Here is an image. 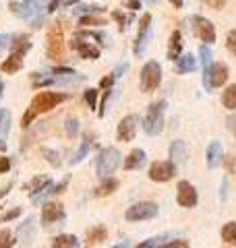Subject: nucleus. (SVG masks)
<instances>
[{"label": "nucleus", "instance_id": "nucleus-1", "mask_svg": "<svg viewBox=\"0 0 236 248\" xmlns=\"http://www.w3.org/2000/svg\"><path fill=\"white\" fill-rule=\"evenodd\" d=\"M68 95L67 93H54V91H42L37 93V95L31 99L29 104V110L25 112V116H23V128H27L31 122H34V118L37 114H44V112H50L52 108H56L58 104L67 102Z\"/></svg>", "mask_w": 236, "mask_h": 248}, {"label": "nucleus", "instance_id": "nucleus-2", "mask_svg": "<svg viewBox=\"0 0 236 248\" xmlns=\"http://www.w3.org/2000/svg\"><path fill=\"white\" fill-rule=\"evenodd\" d=\"M168 104L160 99V102H153L147 108V114L143 118V130L147 135H160L164 128V112H166Z\"/></svg>", "mask_w": 236, "mask_h": 248}, {"label": "nucleus", "instance_id": "nucleus-3", "mask_svg": "<svg viewBox=\"0 0 236 248\" xmlns=\"http://www.w3.org/2000/svg\"><path fill=\"white\" fill-rule=\"evenodd\" d=\"M120 166V153L114 147H108V149H101L96 161V170L100 178H110V174L116 172V168Z\"/></svg>", "mask_w": 236, "mask_h": 248}, {"label": "nucleus", "instance_id": "nucleus-4", "mask_svg": "<svg viewBox=\"0 0 236 248\" xmlns=\"http://www.w3.org/2000/svg\"><path fill=\"white\" fill-rule=\"evenodd\" d=\"M160 83H162V68L155 60H149L143 66V71H141V91L152 93L160 87Z\"/></svg>", "mask_w": 236, "mask_h": 248}, {"label": "nucleus", "instance_id": "nucleus-5", "mask_svg": "<svg viewBox=\"0 0 236 248\" xmlns=\"http://www.w3.org/2000/svg\"><path fill=\"white\" fill-rule=\"evenodd\" d=\"M228 79V66L224 62H214L209 68L203 71V85H205V89L211 91L216 87H222Z\"/></svg>", "mask_w": 236, "mask_h": 248}, {"label": "nucleus", "instance_id": "nucleus-6", "mask_svg": "<svg viewBox=\"0 0 236 248\" xmlns=\"http://www.w3.org/2000/svg\"><path fill=\"white\" fill-rule=\"evenodd\" d=\"M9 9L21 19H34L42 15L44 9V0H21V2H11Z\"/></svg>", "mask_w": 236, "mask_h": 248}, {"label": "nucleus", "instance_id": "nucleus-7", "mask_svg": "<svg viewBox=\"0 0 236 248\" xmlns=\"http://www.w3.org/2000/svg\"><path fill=\"white\" fill-rule=\"evenodd\" d=\"M46 52L52 60H62L65 58V37H62V29L60 25H54L48 31V46H46Z\"/></svg>", "mask_w": 236, "mask_h": 248}, {"label": "nucleus", "instance_id": "nucleus-8", "mask_svg": "<svg viewBox=\"0 0 236 248\" xmlns=\"http://www.w3.org/2000/svg\"><path fill=\"white\" fill-rule=\"evenodd\" d=\"M157 215V205L149 203V201H143V203H135L133 207L127 209V221H143V219H153Z\"/></svg>", "mask_w": 236, "mask_h": 248}, {"label": "nucleus", "instance_id": "nucleus-9", "mask_svg": "<svg viewBox=\"0 0 236 248\" xmlns=\"http://www.w3.org/2000/svg\"><path fill=\"white\" fill-rule=\"evenodd\" d=\"M191 25H193V33L199 37L201 42H205V44H214L216 42V27H214V23H211L209 19L195 15V17L191 19Z\"/></svg>", "mask_w": 236, "mask_h": 248}, {"label": "nucleus", "instance_id": "nucleus-10", "mask_svg": "<svg viewBox=\"0 0 236 248\" xmlns=\"http://www.w3.org/2000/svg\"><path fill=\"white\" fill-rule=\"evenodd\" d=\"M176 174V164L174 161H155V164L149 168V178L153 182H168L172 180Z\"/></svg>", "mask_w": 236, "mask_h": 248}, {"label": "nucleus", "instance_id": "nucleus-11", "mask_svg": "<svg viewBox=\"0 0 236 248\" xmlns=\"http://www.w3.org/2000/svg\"><path fill=\"white\" fill-rule=\"evenodd\" d=\"M149 37H152V15L145 13L143 19H141L139 33H137V40H135V56H143Z\"/></svg>", "mask_w": 236, "mask_h": 248}, {"label": "nucleus", "instance_id": "nucleus-12", "mask_svg": "<svg viewBox=\"0 0 236 248\" xmlns=\"http://www.w3.org/2000/svg\"><path fill=\"white\" fill-rule=\"evenodd\" d=\"M176 201L180 207H195L197 205V190L193 188L191 182L180 180L178 182V192H176Z\"/></svg>", "mask_w": 236, "mask_h": 248}, {"label": "nucleus", "instance_id": "nucleus-13", "mask_svg": "<svg viewBox=\"0 0 236 248\" xmlns=\"http://www.w3.org/2000/svg\"><path fill=\"white\" fill-rule=\"evenodd\" d=\"M135 133H137V116H127V118H122L120 124H118V141L129 143L135 139Z\"/></svg>", "mask_w": 236, "mask_h": 248}, {"label": "nucleus", "instance_id": "nucleus-14", "mask_svg": "<svg viewBox=\"0 0 236 248\" xmlns=\"http://www.w3.org/2000/svg\"><path fill=\"white\" fill-rule=\"evenodd\" d=\"M73 48L79 52V56L85 58V60H98L100 58V48H96L93 44L83 42L81 35H75L73 37Z\"/></svg>", "mask_w": 236, "mask_h": 248}, {"label": "nucleus", "instance_id": "nucleus-15", "mask_svg": "<svg viewBox=\"0 0 236 248\" xmlns=\"http://www.w3.org/2000/svg\"><path fill=\"white\" fill-rule=\"evenodd\" d=\"M65 219V209H62V205L58 203H46L44 205V211H42V223H54V221H60Z\"/></svg>", "mask_w": 236, "mask_h": 248}, {"label": "nucleus", "instance_id": "nucleus-16", "mask_svg": "<svg viewBox=\"0 0 236 248\" xmlns=\"http://www.w3.org/2000/svg\"><path fill=\"white\" fill-rule=\"evenodd\" d=\"M34 238H35V223H34V217H27V221L21 223L17 230V240L21 244H31Z\"/></svg>", "mask_w": 236, "mask_h": 248}, {"label": "nucleus", "instance_id": "nucleus-17", "mask_svg": "<svg viewBox=\"0 0 236 248\" xmlns=\"http://www.w3.org/2000/svg\"><path fill=\"white\" fill-rule=\"evenodd\" d=\"M170 157H172V161H174L176 166H183L186 161V157H188L186 143L185 141H174V143H172L170 145Z\"/></svg>", "mask_w": 236, "mask_h": 248}, {"label": "nucleus", "instance_id": "nucleus-18", "mask_svg": "<svg viewBox=\"0 0 236 248\" xmlns=\"http://www.w3.org/2000/svg\"><path fill=\"white\" fill-rule=\"evenodd\" d=\"M31 50V42L25 35H17L15 40H11V54L17 58H23L25 54Z\"/></svg>", "mask_w": 236, "mask_h": 248}, {"label": "nucleus", "instance_id": "nucleus-19", "mask_svg": "<svg viewBox=\"0 0 236 248\" xmlns=\"http://www.w3.org/2000/svg\"><path fill=\"white\" fill-rule=\"evenodd\" d=\"M222 145H219L218 141H214V143H209V147H207V168L209 170H216L219 164H222Z\"/></svg>", "mask_w": 236, "mask_h": 248}, {"label": "nucleus", "instance_id": "nucleus-20", "mask_svg": "<svg viewBox=\"0 0 236 248\" xmlns=\"http://www.w3.org/2000/svg\"><path fill=\"white\" fill-rule=\"evenodd\" d=\"M147 161V155L143 149H135L129 153L127 161H124V170H137V168H143V164Z\"/></svg>", "mask_w": 236, "mask_h": 248}, {"label": "nucleus", "instance_id": "nucleus-21", "mask_svg": "<svg viewBox=\"0 0 236 248\" xmlns=\"http://www.w3.org/2000/svg\"><path fill=\"white\" fill-rule=\"evenodd\" d=\"M11 130V114L6 110H0V151L6 149V135Z\"/></svg>", "mask_w": 236, "mask_h": 248}, {"label": "nucleus", "instance_id": "nucleus-22", "mask_svg": "<svg viewBox=\"0 0 236 248\" xmlns=\"http://www.w3.org/2000/svg\"><path fill=\"white\" fill-rule=\"evenodd\" d=\"M180 50H183V35H180V31H174V33L170 35L168 58L170 60H178L180 58Z\"/></svg>", "mask_w": 236, "mask_h": 248}, {"label": "nucleus", "instance_id": "nucleus-23", "mask_svg": "<svg viewBox=\"0 0 236 248\" xmlns=\"http://www.w3.org/2000/svg\"><path fill=\"white\" fill-rule=\"evenodd\" d=\"M195 66H197V60H195L193 54H185V56H180V58L176 60V71H178L180 75L195 71Z\"/></svg>", "mask_w": 236, "mask_h": 248}, {"label": "nucleus", "instance_id": "nucleus-24", "mask_svg": "<svg viewBox=\"0 0 236 248\" xmlns=\"http://www.w3.org/2000/svg\"><path fill=\"white\" fill-rule=\"evenodd\" d=\"M0 68H2V73H6V75H15V73H19L21 68H23V58H17V56H11L6 58L2 64H0Z\"/></svg>", "mask_w": 236, "mask_h": 248}, {"label": "nucleus", "instance_id": "nucleus-25", "mask_svg": "<svg viewBox=\"0 0 236 248\" xmlns=\"http://www.w3.org/2000/svg\"><path fill=\"white\" fill-rule=\"evenodd\" d=\"M48 182H52V180H50V178L37 176V178H34V180H31V182H27L25 186H23V188H25V190L29 192V195H31V197H34V195H37V192H39V190H42V188H44V186H46V184H48Z\"/></svg>", "mask_w": 236, "mask_h": 248}, {"label": "nucleus", "instance_id": "nucleus-26", "mask_svg": "<svg viewBox=\"0 0 236 248\" xmlns=\"http://www.w3.org/2000/svg\"><path fill=\"white\" fill-rule=\"evenodd\" d=\"M79 246V240L77 236H70V234H62L54 240L52 248H77Z\"/></svg>", "mask_w": 236, "mask_h": 248}, {"label": "nucleus", "instance_id": "nucleus-27", "mask_svg": "<svg viewBox=\"0 0 236 248\" xmlns=\"http://www.w3.org/2000/svg\"><path fill=\"white\" fill-rule=\"evenodd\" d=\"M222 104L228 108V110H236V85L226 87V91L222 93Z\"/></svg>", "mask_w": 236, "mask_h": 248}, {"label": "nucleus", "instance_id": "nucleus-28", "mask_svg": "<svg viewBox=\"0 0 236 248\" xmlns=\"http://www.w3.org/2000/svg\"><path fill=\"white\" fill-rule=\"evenodd\" d=\"M89 143H91V137L87 135V137H85V141L81 143V147H79V151L75 153V157L70 159V166H77L79 161H83L85 157H87V153H89Z\"/></svg>", "mask_w": 236, "mask_h": 248}, {"label": "nucleus", "instance_id": "nucleus-29", "mask_svg": "<svg viewBox=\"0 0 236 248\" xmlns=\"http://www.w3.org/2000/svg\"><path fill=\"white\" fill-rule=\"evenodd\" d=\"M118 188V180H106L101 186H98L96 190H93V195L96 197H108V195H112V192Z\"/></svg>", "mask_w": 236, "mask_h": 248}, {"label": "nucleus", "instance_id": "nucleus-30", "mask_svg": "<svg viewBox=\"0 0 236 248\" xmlns=\"http://www.w3.org/2000/svg\"><path fill=\"white\" fill-rule=\"evenodd\" d=\"M222 238H224V242L236 246V221L226 223V226L222 228Z\"/></svg>", "mask_w": 236, "mask_h": 248}, {"label": "nucleus", "instance_id": "nucleus-31", "mask_svg": "<svg viewBox=\"0 0 236 248\" xmlns=\"http://www.w3.org/2000/svg\"><path fill=\"white\" fill-rule=\"evenodd\" d=\"M31 79H34V87H44V85H54L56 79L50 75H42V73H34L31 75Z\"/></svg>", "mask_w": 236, "mask_h": 248}, {"label": "nucleus", "instance_id": "nucleus-32", "mask_svg": "<svg viewBox=\"0 0 236 248\" xmlns=\"http://www.w3.org/2000/svg\"><path fill=\"white\" fill-rule=\"evenodd\" d=\"M15 244H17V238L9 230H0V248H13Z\"/></svg>", "mask_w": 236, "mask_h": 248}, {"label": "nucleus", "instance_id": "nucleus-33", "mask_svg": "<svg viewBox=\"0 0 236 248\" xmlns=\"http://www.w3.org/2000/svg\"><path fill=\"white\" fill-rule=\"evenodd\" d=\"M168 238H170V234H162V236H155V238H152V240H147V242H143L141 246H137V248H160L164 242H168Z\"/></svg>", "mask_w": 236, "mask_h": 248}, {"label": "nucleus", "instance_id": "nucleus-34", "mask_svg": "<svg viewBox=\"0 0 236 248\" xmlns=\"http://www.w3.org/2000/svg\"><path fill=\"white\" fill-rule=\"evenodd\" d=\"M54 188H56V186H54L52 182H48V184H46V186H44V188H42V190H39V192H37V195H34V203H35V205H39V203H42V201H44L46 197H50V195H54Z\"/></svg>", "mask_w": 236, "mask_h": 248}, {"label": "nucleus", "instance_id": "nucleus-35", "mask_svg": "<svg viewBox=\"0 0 236 248\" xmlns=\"http://www.w3.org/2000/svg\"><path fill=\"white\" fill-rule=\"evenodd\" d=\"M89 242L91 244H100V242H104L106 240V228H93L91 232H89Z\"/></svg>", "mask_w": 236, "mask_h": 248}, {"label": "nucleus", "instance_id": "nucleus-36", "mask_svg": "<svg viewBox=\"0 0 236 248\" xmlns=\"http://www.w3.org/2000/svg\"><path fill=\"white\" fill-rule=\"evenodd\" d=\"M199 56H201V64H203V71H205V68H209L211 64H214V54H211V50L207 48V46H203V48L199 50Z\"/></svg>", "mask_w": 236, "mask_h": 248}, {"label": "nucleus", "instance_id": "nucleus-37", "mask_svg": "<svg viewBox=\"0 0 236 248\" xmlns=\"http://www.w3.org/2000/svg\"><path fill=\"white\" fill-rule=\"evenodd\" d=\"M79 120L77 118H68L67 122H65V130H67V135L68 137H77L79 135Z\"/></svg>", "mask_w": 236, "mask_h": 248}, {"label": "nucleus", "instance_id": "nucleus-38", "mask_svg": "<svg viewBox=\"0 0 236 248\" xmlns=\"http://www.w3.org/2000/svg\"><path fill=\"white\" fill-rule=\"evenodd\" d=\"M42 153H44V157L48 159L54 168H58V166H60V155H58L56 151H52V149H48V147H46V149H44Z\"/></svg>", "mask_w": 236, "mask_h": 248}, {"label": "nucleus", "instance_id": "nucleus-39", "mask_svg": "<svg viewBox=\"0 0 236 248\" xmlns=\"http://www.w3.org/2000/svg\"><path fill=\"white\" fill-rule=\"evenodd\" d=\"M79 25H106V21L100 17H93V15H87V17L79 19Z\"/></svg>", "mask_w": 236, "mask_h": 248}, {"label": "nucleus", "instance_id": "nucleus-40", "mask_svg": "<svg viewBox=\"0 0 236 248\" xmlns=\"http://www.w3.org/2000/svg\"><path fill=\"white\" fill-rule=\"evenodd\" d=\"M226 48L236 56V29H232L230 33L226 35Z\"/></svg>", "mask_w": 236, "mask_h": 248}, {"label": "nucleus", "instance_id": "nucleus-41", "mask_svg": "<svg viewBox=\"0 0 236 248\" xmlns=\"http://www.w3.org/2000/svg\"><path fill=\"white\" fill-rule=\"evenodd\" d=\"M85 102H87V106L93 110L96 104H98V91L96 89H87V91H85Z\"/></svg>", "mask_w": 236, "mask_h": 248}, {"label": "nucleus", "instance_id": "nucleus-42", "mask_svg": "<svg viewBox=\"0 0 236 248\" xmlns=\"http://www.w3.org/2000/svg\"><path fill=\"white\" fill-rule=\"evenodd\" d=\"M19 215H21V209H19V207H15V209H11V211H6V213L0 215V223L11 221V219H15V217H19Z\"/></svg>", "mask_w": 236, "mask_h": 248}, {"label": "nucleus", "instance_id": "nucleus-43", "mask_svg": "<svg viewBox=\"0 0 236 248\" xmlns=\"http://www.w3.org/2000/svg\"><path fill=\"white\" fill-rule=\"evenodd\" d=\"M112 17H114L118 23H120V31L127 29V27H129V23L133 21V17H124L122 13H112Z\"/></svg>", "mask_w": 236, "mask_h": 248}, {"label": "nucleus", "instance_id": "nucleus-44", "mask_svg": "<svg viewBox=\"0 0 236 248\" xmlns=\"http://www.w3.org/2000/svg\"><path fill=\"white\" fill-rule=\"evenodd\" d=\"M188 244L185 242V240H172V242H164L160 248H186Z\"/></svg>", "mask_w": 236, "mask_h": 248}, {"label": "nucleus", "instance_id": "nucleus-45", "mask_svg": "<svg viewBox=\"0 0 236 248\" xmlns=\"http://www.w3.org/2000/svg\"><path fill=\"white\" fill-rule=\"evenodd\" d=\"M11 170V159L9 157H0V174H6Z\"/></svg>", "mask_w": 236, "mask_h": 248}, {"label": "nucleus", "instance_id": "nucleus-46", "mask_svg": "<svg viewBox=\"0 0 236 248\" xmlns=\"http://www.w3.org/2000/svg\"><path fill=\"white\" fill-rule=\"evenodd\" d=\"M11 40H13L11 35H6V33H0V54H2V50L6 48V46H11Z\"/></svg>", "mask_w": 236, "mask_h": 248}, {"label": "nucleus", "instance_id": "nucleus-47", "mask_svg": "<svg viewBox=\"0 0 236 248\" xmlns=\"http://www.w3.org/2000/svg\"><path fill=\"white\" fill-rule=\"evenodd\" d=\"M205 4H209V6H211V9H216V11H219V9H224L226 0H205Z\"/></svg>", "mask_w": 236, "mask_h": 248}, {"label": "nucleus", "instance_id": "nucleus-48", "mask_svg": "<svg viewBox=\"0 0 236 248\" xmlns=\"http://www.w3.org/2000/svg\"><path fill=\"white\" fill-rule=\"evenodd\" d=\"M116 79H114V75H110V77H104V79H101V87H104V89H108V87H112V83H114Z\"/></svg>", "mask_w": 236, "mask_h": 248}, {"label": "nucleus", "instance_id": "nucleus-49", "mask_svg": "<svg viewBox=\"0 0 236 248\" xmlns=\"http://www.w3.org/2000/svg\"><path fill=\"white\" fill-rule=\"evenodd\" d=\"M127 68H129V64H118V66H116V71L112 73V75H114V79L122 77V73H127Z\"/></svg>", "mask_w": 236, "mask_h": 248}, {"label": "nucleus", "instance_id": "nucleus-50", "mask_svg": "<svg viewBox=\"0 0 236 248\" xmlns=\"http://www.w3.org/2000/svg\"><path fill=\"white\" fill-rule=\"evenodd\" d=\"M68 186V178H65V180H62L56 188H54V195H60V192H65V188Z\"/></svg>", "mask_w": 236, "mask_h": 248}, {"label": "nucleus", "instance_id": "nucleus-51", "mask_svg": "<svg viewBox=\"0 0 236 248\" xmlns=\"http://www.w3.org/2000/svg\"><path fill=\"white\" fill-rule=\"evenodd\" d=\"M11 188H13V182H9V184H6V186H2V188H0V199H2V197H6V195H9V192H11Z\"/></svg>", "mask_w": 236, "mask_h": 248}, {"label": "nucleus", "instance_id": "nucleus-52", "mask_svg": "<svg viewBox=\"0 0 236 248\" xmlns=\"http://www.w3.org/2000/svg\"><path fill=\"white\" fill-rule=\"evenodd\" d=\"M226 195H228V182H226V178L222 180V192H219V199L226 201Z\"/></svg>", "mask_w": 236, "mask_h": 248}, {"label": "nucleus", "instance_id": "nucleus-53", "mask_svg": "<svg viewBox=\"0 0 236 248\" xmlns=\"http://www.w3.org/2000/svg\"><path fill=\"white\" fill-rule=\"evenodd\" d=\"M228 126H230V130H232V133L236 135V116H232V118L228 120Z\"/></svg>", "mask_w": 236, "mask_h": 248}, {"label": "nucleus", "instance_id": "nucleus-54", "mask_svg": "<svg viewBox=\"0 0 236 248\" xmlns=\"http://www.w3.org/2000/svg\"><path fill=\"white\" fill-rule=\"evenodd\" d=\"M129 9H131V11H137V9H141L139 0H131V2H129Z\"/></svg>", "mask_w": 236, "mask_h": 248}, {"label": "nucleus", "instance_id": "nucleus-55", "mask_svg": "<svg viewBox=\"0 0 236 248\" xmlns=\"http://www.w3.org/2000/svg\"><path fill=\"white\" fill-rule=\"evenodd\" d=\"M230 172H232V174L236 172V159H234V157H230Z\"/></svg>", "mask_w": 236, "mask_h": 248}, {"label": "nucleus", "instance_id": "nucleus-56", "mask_svg": "<svg viewBox=\"0 0 236 248\" xmlns=\"http://www.w3.org/2000/svg\"><path fill=\"white\" fill-rule=\"evenodd\" d=\"M170 2H172V4H174V6H176V9H180V6H183V0H170Z\"/></svg>", "mask_w": 236, "mask_h": 248}, {"label": "nucleus", "instance_id": "nucleus-57", "mask_svg": "<svg viewBox=\"0 0 236 248\" xmlns=\"http://www.w3.org/2000/svg\"><path fill=\"white\" fill-rule=\"evenodd\" d=\"M129 246V242H122V244H118V246H114V248H127Z\"/></svg>", "mask_w": 236, "mask_h": 248}, {"label": "nucleus", "instance_id": "nucleus-58", "mask_svg": "<svg viewBox=\"0 0 236 248\" xmlns=\"http://www.w3.org/2000/svg\"><path fill=\"white\" fill-rule=\"evenodd\" d=\"M2 89H4V85H2V81H0V95H2Z\"/></svg>", "mask_w": 236, "mask_h": 248}]
</instances>
